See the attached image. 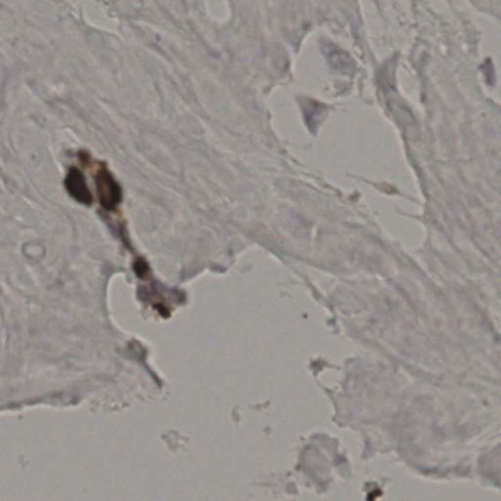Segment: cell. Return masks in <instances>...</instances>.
Listing matches in <instances>:
<instances>
[{
  "mask_svg": "<svg viewBox=\"0 0 501 501\" xmlns=\"http://www.w3.org/2000/svg\"><path fill=\"white\" fill-rule=\"evenodd\" d=\"M65 186L69 194L78 203L87 206L92 205L94 197L88 188L85 175L80 169H70L68 175L65 178Z\"/></svg>",
  "mask_w": 501,
  "mask_h": 501,
  "instance_id": "obj_2",
  "label": "cell"
},
{
  "mask_svg": "<svg viewBox=\"0 0 501 501\" xmlns=\"http://www.w3.org/2000/svg\"><path fill=\"white\" fill-rule=\"evenodd\" d=\"M326 50H328L327 52V56H328L329 61L332 66L335 67L336 69L340 70V71L345 72L352 71V60L349 55L345 54V51L340 50L337 46H332L328 44Z\"/></svg>",
  "mask_w": 501,
  "mask_h": 501,
  "instance_id": "obj_3",
  "label": "cell"
},
{
  "mask_svg": "<svg viewBox=\"0 0 501 501\" xmlns=\"http://www.w3.org/2000/svg\"><path fill=\"white\" fill-rule=\"evenodd\" d=\"M95 184L99 202L103 209L111 212L119 207L122 200V187L105 164H101L96 171Z\"/></svg>",
  "mask_w": 501,
  "mask_h": 501,
  "instance_id": "obj_1",
  "label": "cell"
}]
</instances>
